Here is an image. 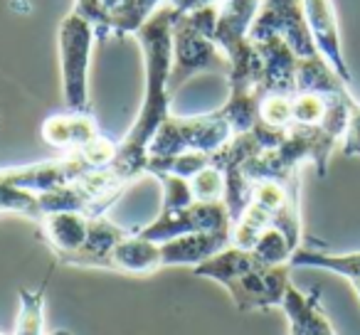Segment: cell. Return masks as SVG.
Here are the masks:
<instances>
[{
	"mask_svg": "<svg viewBox=\"0 0 360 335\" xmlns=\"http://www.w3.org/2000/svg\"><path fill=\"white\" fill-rule=\"evenodd\" d=\"M178 18L170 3L158 8L153 18L139 30V42L146 60L143 101L129 133L119 140L116 155L104 171L119 190H126L134 180L146 176L148 145L170 116V72H173V22Z\"/></svg>",
	"mask_w": 360,
	"mask_h": 335,
	"instance_id": "cell-1",
	"label": "cell"
},
{
	"mask_svg": "<svg viewBox=\"0 0 360 335\" xmlns=\"http://www.w3.org/2000/svg\"><path fill=\"white\" fill-rule=\"evenodd\" d=\"M289 271L291 264H264L250 249L230 244L207 261H202L200 266H195L193 274L225 286L237 308L242 313H250V310L281 308L291 286Z\"/></svg>",
	"mask_w": 360,
	"mask_h": 335,
	"instance_id": "cell-2",
	"label": "cell"
},
{
	"mask_svg": "<svg viewBox=\"0 0 360 335\" xmlns=\"http://www.w3.org/2000/svg\"><path fill=\"white\" fill-rule=\"evenodd\" d=\"M96 45L94 27L82 11L72 8L60 25V70L62 99L67 111L91 114L89 101V67Z\"/></svg>",
	"mask_w": 360,
	"mask_h": 335,
	"instance_id": "cell-3",
	"label": "cell"
},
{
	"mask_svg": "<svg viewBox=\"0 0 360 335\" xmlns=\"http://www.w3.org/2000/svg\"><path fill=\"white\" fill-rule=\"evenodd\" d=\"M235 136L230 121L217 111L200 116H173L165 119L160 131L148 145L150 160L178 158L183 153H205L212 155Z\"/></svg>",
	"mask_w": 360,
	"mask_h": 335,
	"instance_id": "cell-4",
	"label": "cell"
},
{
	"mask_svg": "<svg viewBox=\"0 0 360 335\" xmlns=\"http://www.w3.org/2000/svg\"><path fill=\"white\" fill-rule=\"evenodd\" d=\"M207 70H222L227 74V60L207 37L193 13H178L173 22V72L170 91H178L193 74Z\"/></svg>",
	"mask_w": 360,
	"mask_h": 335,
	"instance_id": "cell-5",
	"label": "cell"
},
{
	"mask_svg": "<svg viewBox=\"0 0 360 335\" xmlns=\"http://www.w3.org/2000/svg\"><path fill=\"white\" fill-rule=\"evenodd\" d=\"M168 0H75V8L89 18L96 42L139 35V30Z\"/></svg>",
	"mask_w": 360,
	"mask_h": 335,
	"instance_id": "cell-6",
	"label": "cell"
},
{
	"mask_svg": "<svg viewBox=\"0 0 360 335\" xmlns=\"http://www.w3.org/2000/svg\"><path fill=\"white\" fill-rule=\"evenodd\" d=\"M266 35L281 37L299 60L319 55L306 20L304 0H262L259 13L250 27V37L257 40Z\"/></svg>",
	"mask_w": 360,
	"mask_h": 335,
	"instance_id": "cell-7",
	"label": "cell"
},
{
	"mask_svg": "<svg viewBox=\"0 0 360 335\" xmlns=\"http://www.w3.org/2000/svg\"><path fill=\"white\" fill-rule=\"evenodd\" d=\"M306 20H309V30L314 37V45L319 55L328 62L335 70V74L350 86L353 74L350 67L343 57V40H340L338 30V18H335L333 0H304Z\"/></svg>",
	"mask_w": 360,
	"mask_h": 335,
	"instance_id": "cell-8",
	"label": "cell"
},
{
	"mask_svg": "<svg viewBox=\"0 0 360 335\" xmlns=\"http://www.w3.org/2000/svg\"><path fill=\"white\" fill-rule=\"evenodd\" d=\"M160 244V261L163 266H200L217 251L232 244V235H222V232H195V235H183L168 242H158Z\"/></svg>",
	"mask_w": 360,
	"mask_h": 335,
	"instance_id": "cell-9",
	"label": "cell"
},
{
	"mask_svg": "<svg viewBox=\"0 0 360 335\" xmlns=\"http://www.w3.org/2000/svg\"><path fill=\"white\" fill-rule=\"evenodd\" d=\"M101 136L99 124L91 114H79V111H67V114H55L45 119L42 124V138L52 148L62 153H77L86 148L91 140Z\"/></svg>",
	"mask_w": 360,
	"mask_h": 335,
	"instance_id": "cell-10",
	"label": "cell"
},
{
	"mask_svg": "<svg viewBox=\"0 0 360 335\" xmlns=\"http://www.w3.org/2000/svg\"><path fill=\"white\" fill-rule=\"evenodd\" d=\"M131 235V230L111 222L106 215L91 217L89 220V235L86 242L82 244L79 251L65 261L67 266H84V269H106L109 266V256L116 249L121 239Z\"/></svg>",
	"mask_w": 360,
	"mask_h": 335,
	"instance_id": "cell-11",
	"label": "cell"
},
{
	"mask_svg": "<svg viewBox=\"0 0 360 335\" xmlns=\"http://www.w3.org/2000/svg\"><path fill=\"white\" fill-rule=\"evenodd\" d=\"M281 310L289 320V335H335L333 325L321 308L319 291L304 294L291 284L284 296Z\"/></svg>",
	"mask_w": 360,
	"mask_h": 335,
	"instance_id": "cell-12",
	"label": "cell"
},
{
	"mask_svg": "<svg viewBox=\"0 0 360 335\" xmlns=\"http://www.w3.org/2000/svg\"><path fill=\"white\" fill-rule=\"evenodd\" d=\"M109 271H119V274H131V276H148L153 271L163 269L160 261V244L158 242L143 239L136 230H131V235L126 239H121L116 244V249L109 256Z\"/></svg>",
	"mask_w": 360,
	"mask_h": 335,
	"instance_id": "cell-13",
	"label": "cell"
},
{
	"mask_svg": "<svg viewBox=\"0 0 360 335\" xmlns=\"http://www.w3.org/2000/svg\"><path fill=\"white\" fill-rule=\"evenodd\" d=\"M294 96L286 94H264L259 101V121L274 129H291L294 126Z\"/></svg>",
	"mask_w": 360,
	"mask_h": 335,
	"instance_id": "cell-14",
	"label": "cell"
},
{
	"mask_svg": "<svg viewBox=\"0 0 360 335\" xmlns=\"http://www.w3.org/2000/svg\"><path fill=\"white\" fill-rule=\"evenodd\" d=\"M191 190L195 200L200 202L225 200V176H222V171H217L215 165H207L191 178Z\"/></svg>",
	"mask_w": 360,
	"mask_h": 335,
	"instance_id": "cell-15",
	"label": "cell"
},
{
	"mask_svg": "<svg viewBox=\"0 0 360 335\" xmlns=\"http://www.w3.org/2000/svg\"><path fill=\"white\" fill-rule=\"evenodd\" d=\"M340 148H343L345 158H360V101H355L350 109L348 129L340 140Z\"/></svg>",
	"mask_w": 360,
	"mask_h": 335,
	"instance_id": "cell-16",
	"label": "cell"
},
{
	"mask_svg": "<svg viewBox=\"0 0 360 335\" xmlns=\"http://www.w3.org/2000/svg\"><path fill=\"white\" fill-rule=\"evenodd\" d=\"M168 3L178 13H193V11H202V8H210V6H220L222 0H168Z\"/></svg>",
	"mask_w": 360,
	"mask_h": 335,
	"instance_id": "cell-17",
	"label": "cell"
},
{
	"mask_svg": "<svg viewBox=\"0 0 360 335\" xmlns=\"http://www.w3.org/2000/svg\"><path fill=\"white\" fill-rule=\"evenodd\" d=\"M47 335H72V333H67V330H52V333H47Z\"/></svg>",
	"mask_w": 360,
	"mask_h": 335,
	"instance_id": "cell-18",
	"label": "cell"
}]
</instances>
